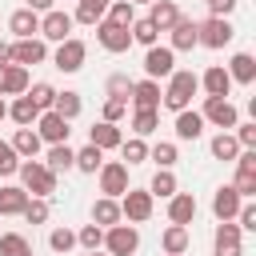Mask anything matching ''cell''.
Segmentation results:
<instances>
[{"mask_svg":"<svg viewBox=\"0 0 256 256\" xmlns=\"http://www.w3.org/2000/svg\"><path fill=\"white\" fill-rule=\"evenodd\" d=\"M196 92H200V76L188 72V68H176V72L168 76V88L160 92V104H164L168 112H184Z\"/></svg>","mask_w":256,"mask_h":256,"instance_id":"cell-1","label":"cell"},{"mask_svg":"<svg viewBox=\"0 0 256 256\" xmlns=\"http://www.w3.org/2000/svg\"><path fill=\"white\" fill-rule=\"evenodd\" d=\"M20 180H24V192L28 196H40V200H48L52 192H56V172H48L44 168V160H20Z\"/></svg>","mask_w":256,"mask_h":256,"instance_id":"cell-2","label":"cell"},{"mask_svg":"<svg viewBox=\"0 0 256 256\" xmlns=\"http://www.w3.org/2000/svg\"><path fill=\"white\" fill-rule=\"evenodd\" d=\"M140 248V232H136V224H112V228H104V252L108 256H132Z\"/></svg>","mask_w":256,"mask_h":256,"instance_id":"cell-3","label":"cell"},{"mask_svg":"<svg viewBox=\"0 0 256 256\" xmlns=\"http://www.w3.org/2000/svg\"><path fill=\"white\" fill-rule=\"evenodd\" d=\"M232 36H236V28L228 20H220V16L196 20V44H204V48H228Z\"/></svg>","mask_w":256,"mask_h":256,"instance_id":"cell-4","label":"cell"},{"mask_svg":"<svg viewBox=\"0 0 256 256\" xmlns=\"http://www.w3.org/2000/svg\"><path fill=\"white\" fill-rule=\"evenodd\" d=\"M152 208H156V200H152L148 188H128V192L120 196V216H124L128 224H144V220L152 216Z\"/></svg>","mask_w":256,"mask_h":256,"instance_id":"cell-5","label":"cell"},{"mask_svg":"<svg viewBox=\"0 0 256 256\" xmlns=\"http://www.w3.org/2000/svg\"><path fill=\"white\" fill-rule=\"evenodd\" d=\"M84 60H88V44H84L80 36H68V40L56 44V52H52V64H56L60 72H80Z\"/></svg>","mask_w":256,"mask_h":256,"instance_id":"cell-6","label":"cell"},{"mask_svg":"<svg viewBox=\"0 0 256 256\" xmlns=\"http://www.w3.org/2000/svg\"><path fill=\"white\" fill-rule=\"evenodd\" d=\"M204 124H216L220 132H228V128H236L240 124V112H236V104L232 100H220V96H204Z\"/></svg>","mask_w":256,"mask_h":256,"instance_id":"cell-7","label":"cell"},{"mask_svg":"<svg viewBox=\"0 0 256 256\" xmlns=\"http://www.w3.org/2000/svg\"><path fill=\"white\" fill-rule=\"evenodd\" d=\"M96 44H100L104 52H112V56H120V52H128V48H132V32H128L124 24H112V20H100V24H96Z\"/></svg>","mask_w":256,"mask_h":256,"instance_id":"cell-8","label":"cell"},{"mask_svg":"<svg viewBox=\"0 0 256 256\" xmlns=\"http://www.w3.org/2000/svg\"><path fill=\"white\" fill-rule=\"evenodd\" d=\"M132 184H128V164L124 160H108V164H100V192L108 196V200H116V196H124Z\"/></svg>","mask_w":256,"mask_h":256,"instance_id":"cell-9","label":"cell"},{"mask_svg":"<svg viewBox=\"0 0 256 256\" xmlns=\"http://www.w3.org/2000/svg\"><path fill=\"white\" fill-rule=\"evenodd\" d=\"M44 60H48V44H44L40 36L8 44V64H20V68H28V64H44Z\"/></svg>","mask_w":256,"mask_h":256,"instance_id":"cell-10","label":"cell"},{"mask_svg":"<svg viewBox=\"0 0 256 256\" xmlns=\"http://www.w3.org/2000/svg\"><path fill=\"white\" fill-rule=\"evenodd\" d=\"M72 16L64 12V8H52V12H44L40 16V40H56V44H64L68 36H72Z\"/></svg>","mask_w":256,"mask_h":256,"instance_id":"cell-11","label":"cell"},{"mask_svg":"<svg viewBox=\"0 0 256 256\" xmlns=\"http://www.w3.org/2000/svg\"><path fill=\"white\" fill-rule=\"evenodd\" d=\"M32 128H36V136H40L44 144H68V132H72V128H68V120H64V116H56V112H40Z\"/></svg>","mask_w":256,"mask_h":256,"instance_id":"cell-12","label":"cell"},{"mask_svg":"<svg viewBox=\"0 0 256 256\" xmlns=\"http://www.w3.org/2000/svg\"><path fill=\"white\" fill-rule=\"evenodd\" d=\"M144 72H148V80L172 76V72H176V52H172V48H160V44H152V48L144 52Z\"/></svg>","mask_w":256,"mask_h":256,"instance_id":"cell-13","label":"cell"},{"mask_svg":"<svg viewBox=\"0 0 256 256\" xmlns=\"http://www.w3.org/2000/svg\"><path fill=\"white\" fill-rule=\"evenodd\" d=\"M28 84H32L28 80V68H20V64H4L0 68V96H12L16 100V96L28 92Z\"/></svg>","mask_w":256,"mask_h":256,"instance_id":"cell-14","label":"cell"},{"mask_svg":"<svg viewBox=\"0 0 256 256\" xmlns=\"http://www.w3.org/2000/svg\"><path fill=\"white\" fill-rule=\"evenodd\" d=\"M240 192L232 188V184H220L216 188V196H212V212H216V220H236V212H240Z\"/></svg>","mask_w":256,"mask_h":256,"instance_id":"cell-15","label":"cell"},{"mask_svg":"<svg viewBox=\"0 0 256 256\" xmlns=\"http://www.w3.org/2000/svg\"><path fill=\"white\" fill-rule=\"evenodd\" d=\"M128 100L136 104V108H160V80H132V92H128Z\"/></svg>","mask_w":256,"mask_h":256,"instance_id":"cell-16","label":"cell"},{"mask_svg":"<svg viewBox=\"0 0 256 256\" xmlns=\"http://www.w3.org/2000/svg\"><path fill=\"white\" fill-rule=\"evenodd\" d=\"M8 28H12L16 40H32V36L40 32V16H36L32 8H16V12L8 16Z\"/></svg>","mask_w":256,"mask_h":256,"instance_id":"cell-17","label":"cell"},{"mask_svg":"<svg viewBox=\"0 0 256 256\" xmlns=\"http://www.w3.org/2000/svg\"><path fill=\"white\" fill-rule=\"evenodd\" d=\"M200 88H204L208 96H220V100H228V92H232V76L224 72V64H212V68L200 76Z\"/></svg>","mask_w":256,"mask_h":256,"instance_id":"cell-18","label":"cell"},{"mask_svg":"<svg viewBox=\"0 0 256 256\" xmlns=\"http://www.w3.org/2000/svg\"><path fill=\"white\" fill-rule=\"evenodd\" d=\"M88 144H92V148H100V152H108V148H120V144H124V136H120V128H116V124L100 120V124H92V128H88Z\"/></svg>","mask_w":256,"mask_h":256,"instance_id":"cell-19","label":"cell"},{"mask_svg":"<svg viewBox=\"0 0 256 256\" xmlns=\"http://www.w3.org/2000/svg\"><path fill=\"white\" fill-rule=\"evenodd\" d=\"M168 220L188 228V224L196 220V196H192V192H176V196L168 200Z\"/></svg>","mask_w":256,"mask_h":256,"instance_id":"cell-20","label":"cell"},{"mask_svg":"<svg viewBox=\"0 0 256 256\" xmlns=\"http://www.w3.org/2000/svg\"><path fill=\"white\" fill-rule=\"evenodd\" d=\"M224 72L232 76V84H252V80H256V56H252V52H236Z\"/></svg>","mask_w":256,"mask_h":256,"instance_id":"cell-21","label":"cell"},{"mask_svg":"<svg viewBox=\"0 0 256 256\" xmlns=\"http://www.w3.org/2000/svg\"><path fill=\"white\" fill-rule=\"evenodd\" d=\"M8 144H12V152H16L20 160H36V152L44 148V140L36 136V128H16V136H12Z\"/></svg>","mask_w":256,"mask_h":256,"instance_id":"cell-22","label":"cell"},{"mask_svg":"<svg viewBox=\"0 0 256 256\" xmlns=\"http://www.w3.org/2000/svg\"><path fill=\"white\" fill-rule=\"evenodd\" d=\"M172 52H192L196 48V20H188V16H180L176 24H172V44H168Z\"/></svg>","mask_w":256,"mask_h":256,"instance_id":"cell-23","label":"cell"},{"mask_svg":"<svg viewBox=\"0 0 256 256\" xmlns=\"http://www.w3.org/2000/svg\"><path fill=\"white\" fill-rule=\"evenodd\" d=\"M148 20H152V28H156V32H172V24L180 20L176 0H156V4H152V12H148Z\"/></svg>","mask_w":256,"mask_h":256,"instance_id":"cell-24","label":"cell"},{"mask_svg":"<svg viewBox=\"0 0 256 256\" xmlns=\"http://www.w3.org/2000/svg\"><path fill=\"white\" fill-rule=\"evenodd\" d=\"M204 136V116L200 112H176V140H200Z\"/></svg>","mask_w":256,"mask_h":256,"instance_id":"cell-25","label":"cell"},{"mask_svg":"<svg viewBox=\"0 0 256 256\" xmlns=\"http://www.w3.org/2000/svg\"><path fill=\"white\" fill-rule=\"evenodd\" d=\"M124 216H120V200H108V196H100L96 204H92V224L96 228H112V224H120Z\"/></svg>","mask_w":256,"mask_h":256,"instance_id":"cell-26","label":"cell"},{"mask_svg":"<svg viewBox=\"0 0 256 256\" xmlns=\"http://www.w3.org/2000/svg\"><path fill=\"white\" fill-rule=\"evenodd\" d=\"M28 200H32V196H28L24 188H16V184H4V188H0V216H20Z\"/></svg>","mask_w":256,"mask_h":256,"instance_id":"cell-27","label":"cell"},{"mask_svg":"<svg viewBox=\"0 0 256 256\" xmlns=\"http://www.w3.org/2000/svg\"><path fill=\"white\" fill-rule=\"evenodd\" d=\"M44 168L48 172H68V168H76V152L68 148V144H48V160H44Z\"/></svg>","mask_w":256,"mask_h":256,"instance_id":"cell-28","label":"cell"},{"mask_svg":"<svg viewBox=\"0 0 256 256\" xmlns=\"http://www.w3.org/2000/svg\"><path fill=\"white\" fill-rule=\"evenodd\" d=\"M160 244H164V256H184L188 252V228L184 224H168Z\"/></svg>","mask_w":256,"mask_h":256,"instance_id":"cell-29","label":"cell"},{"mask_svg":"<svg viewBox=\"0 0 256 256\" xmlns=\"http://www.w3.org/2000/svg\"><path fill=\"white\" fill-rule=\"evenodd\" d=\"M108 4H112V0H76L72 20H80V24H100V20L108 16Z\"/></svg>","mask_w":256,"mask_h":256,"instance_id":"cell-30","label":"cell"},{"mask_svg":"<svg viewBox=\"0 0 256 256\" xmlns=\"http://www.w3.org/2000/svg\"><path fill=\"white\" fill-rule=\"evenodd\" d=\"M52 112H56V116H64V120H76V116L84 112V100H80V92H56V100H52Z\"/></svg>","mask_w":256,"mask_h":256,"instance_id":"cell-31","label":"cell"},{"mask_svg":"<svg viewBox=\"0 0 256 256\" xmlns=\"http://www.w3.org/2000/svg\"><path fill=\"white\" fill-rule=\"evenodd\" d=\"M8 116H12L20 128H32V124H36V116H40V108H36L28 96H16V100L8 104Z\"/></svg>","mask_w":256,"mask_h":256,"instance_id":"cell-32","label":"cell"},{"mask_svg":"<svg viewBox=\"0 0 256 256\" xmlns=\"http://www.w3.org/2000/svg\"><path fill=\"white\" fill-rule=\"evenodd\" d=\"M208 152H212V160H236L240 156V144H236L232 132H216L212 144H208Z\"/></svg>","mask_w":256,"mask_h":256,"instance_id":"cell-33","label":"cell"},{"mask_svg":"<svg viewBox=\"0 0 256 256\" xmlns=\"http://www.w3.org/2000/svg\"><path fill=\"white\" fill-rule=\"evenodd\" d=\"M148 192H152V200L160 196V200H172L180 188H176V176H172V168H156V176H152V184H148Z\"/></svg>","mask_w":256,"mask_h":256,"instance_id":"cell-34","label":"cell"},{"mask_svg":"<svg viewBox=\"0 0 256 256\" xmlns=\"http://www.w3.org/2000/svg\"><path fill=\"white\" fill-rule=\"evenodd\" d=\"M156 128H160V112H152V108H136V112H132V132H136L140 140L152 136Z\"/></svg>","mask_w":256,"mask_h":256,"instance_id":"cell-35","label":"cell"},{"mask_svg":"<svg viewBox=\"0 0 256 256\" xmlns=\"http://www.w3.org/2000/svg\"><path fill=\"white\" fill-rule=\"evenodd\" d=\"M0 256H32L28 236H20V232H4V236H0Z\"/></svg>","mask_w":256,"mask_h":256,"instance_id":"cell-36","label":"cell"},{"mask_svg":"<svg viewBox=\"0 0 256 256\" xmlns=\"http://www.w3.org/2000/svg\"><path fill=\"white\" fill-rule=\"evenodd\" d=\"M128 32H132V44H144V48H152V44H156V36H160V32L152 28V20H148V16H136Z\"/></svg>","mask_w":256,"mask_h":256,"instance_id":"cell-37","label":"cell"},{"mask_svg":"<svg viewBox=\"0 0 256 256\" xmlns=\"http://www.w3.org/2000/svg\"><path fill=\"white\" fill-rule=\"evenodd\" d=\"M24 96H28V100H32V104H36L40 112H52V100H56V88L40 80V84H28V92H24Z\"/></svg>","mask_w":256,"mask_h":256,"instance_id":"cell-38","label":"cell"},{"mask_svg":"<svg viewBox=\"0 0 256 256\" xmlns=\"http://www.w3.org/2000/svg\"><path fill=\"white\" fill-rule=\"evenodd\" d=\"M100 164H104V152H100V148H92V144H84V148L76 152V168H80V172H88V176H96V172H100Z\"/></svg>","mask_w":256,"mask_h":256,"instance_id":"cell-39","label":"cell"},{"mask_svg":"<svg viewBox=\"0 0 256 256\" xmlns=\"http://www.w3.org/2000/svg\"><path fill=\"white\" fill-rule=\"evenodd\" d=\"M76 244H80L84 252H100V248H104V228H96V224H84V228L76 232Z\"/></svg>","mask_w":256,"mask_h":256,"instance_id":"cell-40","label":"cell"},{"mask_svg":"<svg viewBox=\"0 0 256 256\" xmlns=\"http://www.w3.org/2000/svg\"><path fill=\"white\" fill-rule=\"evenodd\" d=\"M104 20H112V24H124V28H132V20H136V8L128 4V0H112L108 4V16Z\"/></svg>","mask_w":256,"mask_h":256,"instance_id":"cell-41","label":"cell"},{"mask_svg":"<svg viewBox=\"0 0 256 256\" xmlns=\"http://www.w3.org/2000/svg\"><path fill=\"white\" fill-rule=\"evenodd\" d=\"M120 156H124L128 164H144V160H148V144H144L140 136H132V140L120 144Z\"/></svg>","mask_w":256,"mask_h":256,"instance_id":"cell-42","label":"cell"},{"mask_svg":"<svg viewBox=\"0 0 256 256\" xmlns=\"http://www.w3.org/2000/svg\"><path fill=\"white\" fill-rule=\"evenodd\" d=\"M148 160H156L160 168H172V164H176V144H172V140L152 144V148H148Z\"/></svg>","mask_w":256,"mask_h":256,"instance_id":"cell-43","label":"cell"},{"mask_svg":"<svg viewBox=\"0 0 256 256\" xmlns=\"http://www.w3.org/2000/svg\"><path fill=\"white\" fill-rule=\"evenodd\" d=\"M216 248H240V228L232 220H220L216 224Z\"/></svg>","mask_w":256,"mask_h":256,"instance_id":"cell-44","label":"cell"},{"mask_svg":"<svg viewBox=\"0 0 256 256\" xmlns=\"http://www.w3.org/2000/svg\"><path fill=\"white\" fill-rule=\"evenodd\" d=\"M48 248H52V252H72V248H76V232H72V228H52Z\"/></svg>","mask_w":256,"mask_h":256,"instance_id":"cell-45","label":"cell"},{"mask_svg":"<svg viewBox=\"0 0 256 256\" xmlns=\"http://www.w3.org/2000/svg\"><path fill=\"white\" fill-rule=\"evenodd\" d=\"M48 212H52V208H48V200H40V196H36V200H28V204H24V212H20V216H24L28 224H44V220H48Z\"/></svg>","mask_w":256,"mask_h":256,"instance_id":"cell-46","label":"cell"},{"mask_svg":"<svg viewBox=\"0 0 256 256\" xmlns=\"http://www.w3.org/2000/svg\"><path fill=\"white\" fill-rule=\"evenodd\" d=\"M240 232H256V204L252 200H244L240 204V212H236V220H232Z\"/></svg>","mask_w":256,"mask_h":256,"instance_id":"cell-47","label":"cell"},{"mask_svg":"<svg viewBox=\"0 0 256 256\" xmlns=\"http://www.w3.org/2000/svg\"><path fill=\"white\" fill-rule=\"evenodd\" d=\"M16 168H20V156L12 152L8 140H0V176H16Z\"/></svg>","mask_w":256,"mask_h":256,"instance_id":"cell-48","label":"cell"},{"mask_svg":"<svg viewBox=\"0 0 256 256\" xmlns=\"http://www.w3.org/2000/svg\"><path fill=\"white\" fill-rule=\"evenodd\" d=\"M232 188L240 192V200H252V196H256V172H236Z\"/></svg>","mask_w":256,"mask_h":256,"instance_id":"cell-49","label":"cell"},{"mask_svg":"<svg viewBox=\"0 0 256 256\" xmlns=\"http://www.w3.org/2000/svg\"><path fill=\"white\" fill-rule=\"evenodd\" d=\"M128 92H132V80H128L124 72L108 76V96H120V100H128Z\"/></svg>","mask_w":256,"mask_h":256,"instance_id":"cell-50","label":"cell"},{"mask_svg":"<svg viewBox=\"0 0 256 256\" xmlns=\"http://www.w3.org/2000/svg\"><path fill=\"white\" fill-rule=\"evenodd\" d=\"M124 112H128V100H120V96H108V100H104V120H108V124H116Z\"/></svg>","mask_w":256,"mask_h":256,"instance_id":"cell-51","label":"cell"},{"mask_svg":"<svg viewBox=\"0 0 256 256\" xmlns=\"http://www.w3.org/2000/svg\"><path fill=\"white\" fill-rule=\"evenodd\" d=\"M232 136H236V144H240V148H256V120H252V124H236V132H232Z\"/></svg>","mask_w":256,"mask_h":256,"instance_id":"cell-52","label":"cell"},{"mask_svg":"<svg viewBox=\"0 0 256 256\" xmlns=\"http://www.w3.org/2000/svg\"><path fill=\"white\" fill-rule=\"evenodd\" d=\"M208 4V16H220V20H228V12L240 4V0H204Z\"/></svg>","mask_w":256,"mask_h":256,"instance_id":"cell-53","label":"cell"},{"mask_svg":"<svg viewBox=\"0 0 256 256\" xmlns=\"http://www.w3.org/2000/svg\"><path fill=\"white\" fill-rule=\"evenodd\" d=\"M28 8H32L36 16H44V12H52V8H56V0H28Z\"/></svg>","mask_w":256,"mask_h":256,"instance_id":"cell-54","label":"cell"},{"mask_svg":"<svg viewBox=\"0 0 256 256\" xmlns=\"http://www.w3.org/2000/svg\"><path fill=\"white\" fill-rule=\"evenodd\" d=\"M4 64H8V44L0 40V68H4Z\"/></svg>","mask_w":256,"mask_h":256,"instance_id":"cell-55","label":"cell"},{"mask_svg":"<svg viewBox=\"0 0 256 256\" xmlns=\"http://www.w3.org/2000/svg\"><path fill=\"white\" fill-rule=\"evenodd\" d=\"M8 120V104H4V96H0V124Z\"/></svg>","mask_w":256,"mask_h":256,"instance_id":"cell-56","label":"cell"},{"mask_svg":"<svg viewBox=\"0 0 256 256\" xmlns=\"http://www.w3.org/2000/svg\"><path fill=\"white\" fill-rule=\"evenodd\" d=\"M128 4H132V8H136V4H148V8H152V4H156V0H128Z\"/></svg>","mask_w":256,"mask_h":256,"instance_id":"cell-57","label":"cell"},{"mask_svg":"<svg viewBox=\"0 0 256 256\" xmlns=\"http://www.w3.org/2000/svg\"><path fill=\"white\" fill-rule=\"evenodd\" d=\"M84 256H108V252H84Z\"/></svg>","mask_w":256,"mask_h":256,"instance_id":"cell-58","label":"cell"}]
</instances>
